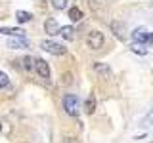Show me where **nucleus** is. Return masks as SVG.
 Here are the masks:
<instances>
[{
  "mask_svg": "<svg viewBox=\"0 0 153 143\" xmlns=\"http://www.w3.org/2000/svg\"><path fill=\"white\" fill-rule=\"evenodd\" d=\"M63 109H65V113L69 114V116H79V113H80V101H79V97L73 94H67L65 97H63Z\"/></svg>",
  "mask_w": 153,
  "mask_h": 143,
  "instance_id": "nucleus-1",
  "label": "nucleus"
},
{
  "mask_svg": "<svg viewBox=\"0 0 153 143\" xmlns=\"http://www.w3.org/2000/svg\"><path fill=\"white\" fill-rule=\"evenodd\" d=\"M103 44H105V36H103L102 31H90L86 35V46L90 50H100Z\"/></svg>",
  "mask_w": 153,
  "mask_h": 143,
  "instance_id": "nucleus-2",
  "label": "nucleus"
},
{
  "mask_svg": "<svg viewBox=\"0 0 153 143\" xmlns=\"http://www.w3.org/2000/svg\"><path fill=\"white\" fill-rule=\"evenodd\" d=\"M132 40L136 42V44L147 46V44H151V42H153V32H149L147 29H143V27H138V29H134V31H132Z\"/></svg>",
  "mask_w": 153,
  "mask_h": 143,
  "instance_id": "nucleus-3",
  "label": "nucleus"
},
{
  "mask_svg": "<svg viewBox=\"0 0 153 143\" xmlns=\"http://www.w3.org/2000/svg\"><path fill=\"white\" fill-rule=\"evenodd\" d=\"M40 48L44 52H50V54H54V55H63L65 52H67V48L63 44H59V42H56V40H42L40 42Z\"/></svg>",
  "mask_w": 153,
  "mask_h": 143,
  "instance_id": "nucleus-4",
  "label": "nucleus"
},
{
  "mask_svg": "<svg viewBox=\"0 0 153 143\" xmlns=\"http://www.w3.org/2000/svg\"><path fill=\"white\" fill-rule=\"evenodd\" d=\"M35 71H36V74L38 76H40V78H50V65H48L46 63V61L44 59H42V57H36V59H35Z\"/></svg>",
  "mask_w": 153,
  "mask_h": 143,
  "instance_id": "nucleus-5",
  "label": "nucleus"
},
{
  "mask_svg": "<svg viewBox=\"0 0 153 143\" xmlns=\"http://www.w3.org/2000/svg\"><path fill=\"white\" fill-rule=\"evenodd\" d=\"M94 73L100 76V78H109L111 76V67L107 63H102V61H96L94 63Z\"/></svg>",
  "mask_w": 153,
  "mask_h": 143,
  "instance_id": "nucleus-6",
  "label": "nucleus"
},
{
  "mask_svg": "<svg viewBox=\"0 0 153 143\" xmlns=\"http://www.w3.org/2000/svg\"><path fill=\"white\" fill-rule=\"evenodd\" d=\"M59 25H57V21L56 19H46L44 21V31L48 32L50 36H54V35H59Z\"/></svg>",
  "mask_w": 153,
  "mask_h": 143,
  "instance_id": "nucleus-7",
  "label": "nucleus"
},
{
  "mask_svg": "<svg viewBox=\"0 0 153 143\" xmlns=\"http://www.w3.org/2000/svg\"><path fill=\"white\" fill-rule=\"evenodd\" d=\"M0 32H2V35H8V36H16V38H23V35H25V31L19 29V27H2Z\"/></svg>",
  "mask_w": 153,
  "mask_h": 143,
  "instance_id": "nucleus-8",
  "label": "nucleus"
},
{
  "mask_svg": "<svg viewBox=\"0 0 153 143\" xmlns=\"http://www.w3.org/2000/svg\"><path fill=\"white\" fill-rule=\"evenodd\" d=\"M27 46H29V42L25 38H12V40H8V48H12V50H23Z\"/></svg>",
  "mask_w": 153,
  "mask_h": 143,
  "instance_id": "nucleus-9",
  "label": "nucleus"
},
{
  "mask_svg": "<svg viewBox=\"0 0 153 143\" xmlns=\"http://www.w3.org/2000/svg\"><path fill=\"white\" fill-rule=\"evenodd\" d=\"M67 15H69V19L71 21H80L82 19V12H80V8H76V6H71L69 8V12H67Z\"/></svg>",
  "mask_w": 153,
  "mask_h": 143,
  "instance_id": "nucleus-10",
  "label": "nucleus"
},
{
  "mask_svg": "<svg viewBox=\"0 0 153 143\" xmlns=\"http://www.w3.org/2000/svg\"><path fill=\"white\" fill-rule=\"evenodd\" d=\"M111 31L115 32V36L124 38V25L121 21H111Z\"/></svg>",
  "mask_w": 153,
  "mask_h": 143,
  "instance_id": "nucleus-11",
  "label": "nucleus"
},
{
  "mask_svg": "<svg viewBox=\"0 0 153 143\" xmlns=\"http://www.w3.org/2000/svg\"><path fill=\"white\" fill-rule=\"evenodd\" d=\"M59 35L65 38V40H73V36H75V29L71 27V25H65V27H61L59 29Z\"/></svg>",
  "mask_w": 153,
  "mask_h": 143,
  "instance_id": "nucleus-12",
  "label": "nucleus"
},
{
  "mask_svg": "<svg viewBox=\"0 0 153 143\" xmlns=\"http://www.w3.org/2000/svg\"><path fill=\"white\" fill-rule=\"evenodd\" d=\"M94 109H96V95H88L86 101H84V111L88 113V114H92Z\"/></svg>",
  "mask_w": 153,
  "mask_h": 143,
  "instance_id": "nucleus-13",
  "label": "nucleus"
},
{
  "mask_svg": "<svg viewBox=\"0 0 153 143\" xmlns=\"http://www.w3.org/2000/svg\"><path fill=\"white\" fill-rule=\"evenodd\" d=\"M31 13H29V12H25V10H17V13H16V19H17V21L19 23H29V21H31Z\"/></svg>",
  "mask_w": 153,
  "mask_h": 143,
  "instance_id": "nucleus-14",
  "label": "nucleus"
},
{
  "mask_svg": "<svg viewBox=\"0 0 153 143\" xmlns=\"http://www.w3.org/2000/svg\"><path fill=\"white\" fill-rule=\"evenodd\" d=\"M61 84H63V86H71V84H73V73H71V71L61 73Z\"/></svg>",
  "mask_w": 153,
  "mask_h": 143,
  "instance_id": "nucleus-15",
  "label": "nucleus"
},
{
  "mask_svg": "<svg viewBox=\"0 0 153 143\" xmlns=\"http://www.w3.org/2000/svg\"><path fill=\"white\" fill-rule=\"evenodd\" d=\"M21 63H23V67H25L27 71H33V69H35V59H33V57H29V55L23 57Z\"/></svg>",
  "mask_w": 153,
  "mask_h": 143,
  "instance_id": "nucleus-16",
  "label": "nucleus"
},
{
  "mask_svg": "<svg viewBox=\"0 0 153 143\" xmlns=\"http://www.w3.org/2000/svg\"><path fill=\"white\" fill-rule=\"evenodd\" d=\"M132 52H134V54H138V55H146L147 54V48L143 46V44H136V42H134V44H132Z\"/></svg>",
  "mask_w": 153,
  "mask_h": 143,
  "instance_id": "nucleus-17",
  "label": "nucleus"
},
{
  "mask_svg": "<svg viewBox=\"0 0 153 143\" xmlns=\"http://www.w3.org/2000/svg\"><path fill=\"white\" fill-rule=\"evenodd\" d=\"M8 86H10V78H8V74L0 71V88H8Z\"/></svg>",
  "mask_w": 153,
  "mask_h": 143,
  "instance_id": "nucleus-18",
  "label": "nucleus"
},
{
  "mask_svg": "<svg viewBox=\"0 0 153 143\" xmlns=\"http://www.w3.org/2000/svg\"><path fill=\"white\" fill-rule=\"evenodd\" d=\"M151 124H153V109L146 114V118H143V126H151Z\"/></svg>",
  "mask_w": 153,
  "mask_h": 143,
  "instance_id": "nucleus-19",
  "label": "nucleus"
},
{
  "mask_svg": "<svg viewBox=\"0 0 153 143\" xmlns=\"http://www.w3.org/2000/svg\"><path fill=\"white\" fill-rule=\"evenodd\" d=\"M52 4H54L56 10H65L67 8V2H65V0H54Z\"/></svg>",
  "mask_w": 153,
  "mask_h": 143,
  "instance_id": "nucleus-20",
  "label": "nucleus"
},
{
  "mask_svg": "<svg viewBox=\"0 0 153 143\" xmlns=\"http://www.w3.org/2000/svg\"><path fill=\"white\" fill-rule=\"evenodd\" d=\"M61 143H80V141L76 139L75 136H65V137H63V141H61Z\"/></svg>",
  "mask_w": 153,
  "mask_h": 143,
  "instance_id": "nucleus-21",
  "label": "nucleus"
},
{
  "mask_svg": "<svg viewBox=\"0 0 153 143\" xmlns=\"http://www.w3.org/2000/svg\"><path fill=\"white\" fill-rule=\"evenodd\" d=\"M0 132H2V120H0Z\"/></svg>",
  "mask_w": 153,
  "mask_h": 143,
  "instance_id": "nucleus-22",
  "label": "nucleus"
},
{
  "mask_svg": "<svg viewBox=\"0 0 153 143\" xmlns=\"http://www.w3.org/2000/svg\"><path fill=\"white\" fill-rule=\"evenodd\" d=\"M151 143H153V141H151Z\"/></svg>",
  "mask_w": 153,
  "mask_h": 143,
  "instance_id": "nucleus-23",
  "label": "nucleus"
}]
</instances>
